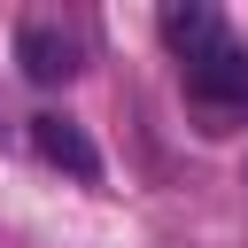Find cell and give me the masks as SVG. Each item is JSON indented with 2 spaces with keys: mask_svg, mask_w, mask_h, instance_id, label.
<instances>
[{
  "mask_svg": "<svg viewBox=\"0 0 248 248\" xmlns=\"http://www.w3.org/2000/svg\"><path fill=\"white\" fill-rule=\"evenodd\" d=\"M178 78H186V101L209 116V132H217L232 108H248V54H240L232 39H217V46L186 54V62H178Z\"/></svg>",
  "mask_w": 248,
  "mask_h": 248,
  "instance_id": "cell-1",
  "label": "cell"
},
{
  "mask_svg": "<svg viewBox=\"0 0 248 248\" xmlns=\"http://www.w3.org/2000/svg\"><path fill=\"white\" fill-rule=\"evenodd\" d=\"M16 62H23L31 85H62V78L85 70V31L62 23V16H23V31H16Z\"/></svg>",
  "mask_w": 248,
  "mask_h": 248,
  "instance_id": "cell-2",
  "label": "cell"
},
{
  "mask_svg": "<svg viewBox=\"0 0 248 248\" xmlns=\"http://www.w3.org/2000/svg\"><path fill=\"white\" fill-rule=\"evenodd\" d=\"M31 147H39L54 170H70L78 186H101V147L85 140V124H78V116H54V108H46V116H31Z\"/></svg>",
  "mask_w": 248,
  "mask_h": 248,
  "instance_id": "cell-3",
  "label": "cell"
},
{
  "mask_svg": "<svg viewBox=\"0 0 248 248\" xmlns=\"http://www.w3.org/2000/svg\"><path fill=\"white\" fill-rule=\"evenodd\" d=\"M163 39H170L178 62H186V54H202V46L225 39V16H217V8H163Z\"/></svg>",
  "mask_w": 248,
  "mask_h": 248,
  "instance_id": "cell-4",
  "label": "cell"
}]
</instances>
